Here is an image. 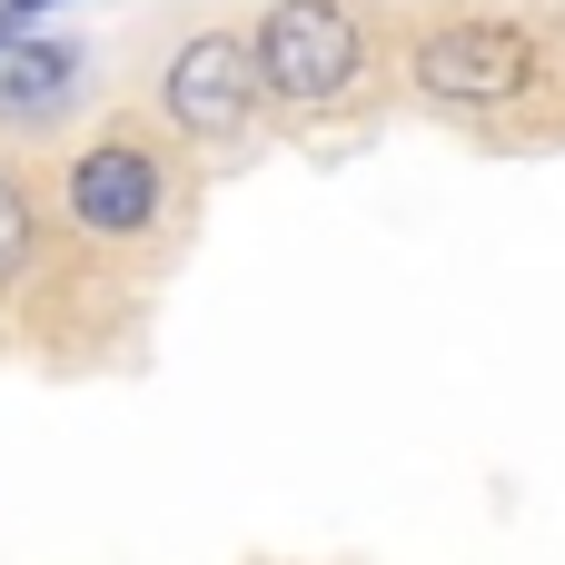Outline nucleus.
<instances>
[{
  "label": "nucleus",
  "mask_w": 565,
  "mask_h": 565,
  "mask_svg": "<svg viewBox=\"0 0 565 565\" xmlns=\"http://www.w3.org/2000/svg\"><path fill=\"white\" fill-rule=\"evenodd\" d=\"M248 60H258V89H278L288 109H328V99L358 79L367 30H358L338 0H278V10L258 20Z\"/></svg>",
  "instance_id": "1"
},
{
  "label": "nucleus",
  "mask_w": 565,
  "mask_h": 565,
  "mask_svg": "<svg viewBox=\"0 0 565 565\" xmlns=\"http://www.w3.org/2000/svg\"><path fill=\"white\" fill-rule=\"evenodd\" d=\"M536 79V40L516 20H447L417 40V89L437 109H507Z\"/></svg>",
  "instance_id": "2"
},
{
  "label": "nucleus",
  "mask_w": 565,
  "mask_h": 565,
  "mask_svg": "<svg viewBox=\"0 0 565 565\" xmlns=\"http://www.w3.org/2000/svg\"><path fill=\"white\" fill-rule=\"evenodd\" d=\"M159 109H169L189 139H238L248 109H258V60H248V40H228V30L179 40L169 70H159Z\"/></svg>",
  "instance_id": "3"
},
{
  "label": "nucleus",
  "mask_w": 565,
  "mask_h": 565,
  "mask_svg": "<svg viewBox=\"0 0 565 565\" xmlns=\"http://www.w3.org/2000/svg\"><path fill=\"white\" fill-rule=\"evenodd\" d=\"M159 209H169V169L139 139H99V149L70 159V218L89 238H139Z\"/></svg>",
  "instance_id": "4"
},
{
  "label": "nucleus",
  "mask_w": 565,
  "mask_h": 565,
  "mask_svg": "<svg viewBox=\"0 0 565 565\" xmlns=\"http://www.w3.org/2000/svg\"><path fill=\"white\" fill-rule=\"evenodd\" d=\"M70 89H79L70 40H0V119H50Z\"/></svg>",
  "instance_id": "5"
},
{
  "label": "nucleus",
  "mask_w": 565,
  "mask_h": 565,
  "mask_svg": "<svg viewBox=\"0 0 565 565\" xmlns=\"http://www.w3.org/2000/svg\"><path fill=\"white\" fill-rule=\"evenodd\" d=\"M30 248H40V218H30V189L0 169V288L30 268Z\"/></svg>",
  "instance_id": "6"
},
{
  "label": "nucleus",
  "mask_w": 565,
  "mask_h": 565,
  "mask_svg": "<svg viewBox=\"0 0 565 565\" xmlns=\"http://www.w3.org/2000/svg\"><path fill=\"white\" fill-rule=\"evenodd\" d=\"M0 40H20V10H10V0H0Z\"/></svg>",
  "instance_id": "7"
}]
</instances>
